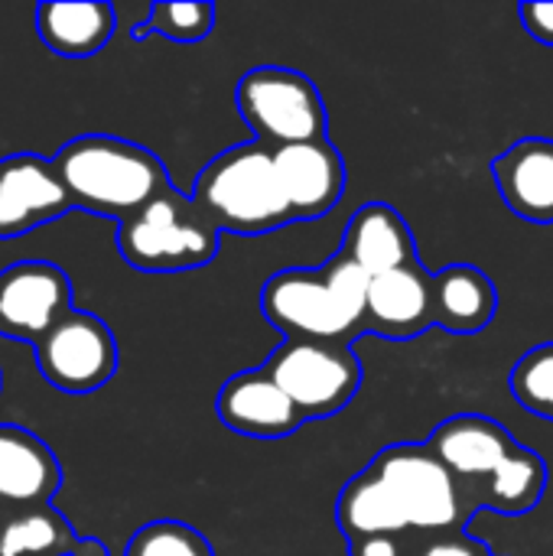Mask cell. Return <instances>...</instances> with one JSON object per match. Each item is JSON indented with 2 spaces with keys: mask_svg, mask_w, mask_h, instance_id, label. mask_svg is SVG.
Instances as JSON below:
<instances>
[{
  "mask_svg": "<svg viewBox=\"0 0 553 556\" xmlns=\"http://www.w3.org/2000/svg\"><path fill=\"white\" fill-rule=\"evenodd\" d=\"M59 485L62 469L49 443L26 427L0 424V518L52 505Z\"/></svg>",
  "mask_w": 553,
  "mask_h": 556,
  "instance_id": "13",
  "label": "cell"
},
{
  "mask_svg": "<svg viewBox=\"0 0 553 556\" xmlns=\"http://www.w3.org/2000/svg\"><path fill=\"white\" fill-rule=\"evenodd\" d=\"M124 556H215L209 538L186 521L160 518L143 525L124 547Z\"/></svg>",
  "mask_w": 553,
  "mask_h": 556,
  "instance_id": "24",
  "label": "cell"
},
{
  "mask_svg": "<svg viewBox=\"0 0 553 556\" xmlns=\"http://www.w3.org/2000/svg\"><path fill=\"white\" fill-rule=\"evenodd\" d=\"M336 525L349 538V544L368 541V538H398V534L411 531L404 508L398 505L391 489L372 469H362L339 492Z\"/></svg>",
  "mask_w": 553,
  "mask_h": 556,
  "instance_id": "20",
  "label": "cell"
},
{
  "mask_svg": "<svg viewBox=\"0 0 553 556\" xmlns=\"http://www.w3.org/2000/svg\"><path fill=\"white\" fill-rule=\"evenodd\" d=\"M368 274L336 251L319 270L287 267L261 287V313L287 339L352 342L355 329H365Z\"/></svg>",
  "mask_w": 553,
  "mask_h": 556,
  "instance_id": "2",
  "label": "cell"
},
{
  "mask_svg": "<svg viewBox=\"0 0 553 556\" xmlns=\"http://www.w3.org/2000/svg\"><path fill=\"white\" fill-rule=\"evenodd\" d=\"M499 313V290L473 264H450L433 274V326L453 336L482 332Z\"/></svg>",
  "mask_w": 553,
  "mask_h": 556,
  "instance_id": "19",
  "label": "cell"
},
{
  "mask_svg": "<svg viewBox=\"0 0 553 556\" xmlns=\"http://www.w3.org/2000/svg\"><path fill=\"white\" fill-rule=\"evenodd\" d=\"M222 231L176 186L117 225V251L143 274L199 270L218 257Z\"/></svg>",
  "mask_w": 553,
  "mask_h": 556,
  "instance_id": "4",
  "label": "cell"
},
{
  "mask_svg": "<svg viewBox=\"0 0 553 556\" xmlns=\"http://www.w3.org/2000/svg\"><path fill=\"white\" fill-rule=\"evenodd\" d=\"M189 199L218 231L248 238L277 231L293 222L287 192L277 176L274 150L261 140L228 147L209 160L199 169Z\"/></svg>",
  "mask_w": 553,
  "mask_h": 556,
  "instance_id": "3",
  "label": "cell"
},
{
  "mask_svg": "<svg viewBox=\"0 0 553 556\" xmlns=\"http://www.w3.org/2000/svg\"><path fill=\"white\" fill-rule=\"evenodd\" d=\"M75 556H108V547L98 538H81L75 547Z\"/></svg>",
  "mask_w": 553,
  "mask_h": 556,
  "instance_id": "29",
  "label": "cell"
},
{
  "mask_svg": "<svg viewBox=\"0 0 553 556\" xmlns=\"http://www.w3.org/2000/svg\"><path fill=\"white\" fill-rule=\"evenodd\" d=\"M368 469L391 489L404 508L411 531H456L466 525L460 479L427 450V443H394L381 450Z\"/></svg>",
  "mask_w": 553,
  "mask_h": 556,
  "instance_id": "7",
  "label": "cell"
},
{
  "mask_svg": "<svg viewBox=\"0 0 553 556\" xmlns=\"http://www.w3.org/2000/svg\"><path fill=\"white\" fill-rule=\"evenodd\" d=\"M215 414L228 430L254 440H280L306 424L297 404L264 368L231 375L215 397Z\"/></svg>",
  "mask_w": 553,
  "mask_h": 556,
  "instance_id": "11",
  "label": "cell"
},
{
  "mask_svg": "<svg viewBox=\"0 0 553 556\" xmlns=\"http://www.w3.org/2000/svg\"><path fill=\"white\" fill-rule=\"evenodd\" d=\"M36 368L59 394H95L117 371V342L95 313L72 309L36 345Z\"/></svg>",
  "mask_w": 553,
  "mask_h": 556,
  "instance_id": "8",
  "label": "cell"
},
{
  "mask_svg": "<svg viewBox=\"0 0 553 556\" xmlns=\"http://www.w3.org/2000/svg\"><path fill=\"white\" fill-rule=\"evenodd\" d=\"M297 404L303 420H329L362 388V365L352 342L284 339L261 365Z\"/></svg>",
  "mask_w": 553,
  "mask_h": 556,
  "instance_id": "6",
  "label": "cell"
},
{
  "mask_svg": "<svg viewBox=\"0 0 553 556\" xmlns=\"http://www.w3.org/2000/svg\"><path fill=\"white\" fill-rule=\"evenodd\" d=\"M235 104L244 124L271 150L326 140L329 114L319 88L297 68L257 65L238 78Z\"/></svg>",
  "mask_w": 553,
  "mask_h": 556,
  "instance_id": "5",
  "label": "cell"
},
{
  "mask_svg": "<svg viewBox=\"0 0 553 556\" xmlns=\"http://www.w3.org/2000/svg\"><path fill=\"white\" fill-rule=\"evenodd\" d=\"M277 176L287 192L293 222H313L329 215L345 192V163L326 140L293 143L274 150Z\"/></svg>",
  "mask_w": 553,
  "mask_h": 556,
  "instance_id": "12",
  "label": "cell"
},
{
  "mask_svg": "<svg viewBox=\"0 0 553 556\" xmlns=\"http://www.w3.org/2000/svg\"><path fill=\"white\" fill-rule=\"evenodd\" d=\"M518 16L538 42L553 46V3H521Z\"/></svg>",
  "mask_w": 553,
  "mask_h": 556,
  "instance_id": "26",
  "label": "cell"
},
{
  "mask_svg": "<svg viewBox=\"0 0 553 556\" xmlns=\"http://www.w3.org/2000/svg\"><path fill=\"white\" fill-rule=\"evenodd\" d=\"M548 489V463L528 450L518 446L515 456L489 479V489L479 498V508H495L502 515H528Z\"/></svg>",
  "mask_w": 553,
  "mask_h": 556,
  "instance_id": "22",
  "label": "cell"
},
{
  "mask_svg": "<svg viewBox=\"0 0 553 556\" xmlns=\"http://www.w3.org/2000/svg\"><path fill=\"white\" fill-rule=\"evenodd\" d=\"M430 326H433V274H427L420 261L372 277L365 332L407 342L427 332Z\"/></svg>",
  "mask_w": 553,
  "mask_h": 556,
  "instance_id": "14",
  "label": "cell"
},
{
  "mask_svg": "<svg viewBox=\"0 0 553 556\" xmlns=\"http://www.w3.org/2000/svg\"><path fill=\"white\" fill-rule=\"evenodd\" d=\"M68 212H75V202L65 192L52 156L29 150L0 156V241L23 238Z\"/></svg>",
  "mask_w": 553,
  "mask_h": 556,
  "instance_id": "10",
  "label": "cell"
},
{
  "mask_svg": "<svg viewBox=\"0 0 553 556\" xmlns=\"http://www.w3.org/2000/svg\"><path fill=\"white\" fill-rule=\"evenodd\" d=\"M52 163L75 212H91L117 225L173 189L169 173L153 150L111 134L72 137L55 150Z\"/></svg>",
  "mask_w": 553,
  "mask_h": 556,
  "instance_id": "1",
  "label": "cell"
},
{
  "mask_svg": "<svg viewBox=\"0 0 553 556\" xmlns=\"http://www.w3.org/2000/svg\"><path fill=\"white\" fill-rule=\"evenodd\" d=\"M215 29V7L202 0L186 3H153L147 10V20L130 29L134 39L147 36H166L173 42H199Z\"/></svg>",
  "mask_w": 553,
  "mask_h": 556,
  "instance_id": "23",
  "label": "cell"
},
{
  "mask_svg": "<svg viewBox=\"0 0 553 556\" xmlns=\"http://www.w3.org/2000/svg\"><path fill=\"white\" fill-rule=\"evenodd\" d=\"M424 556H489L486 544L469 541V538H447L440 544H433Z\"/></svg>",
  "mask_w": 553,
  "mask_h": 556,
  "instance_id": "27",
  "label": "cell"
},
{
  "mask_svg": "<svg viewBox=\"0 0 553 556\" xmlns=\"http://www.w3.org/2000/svg\"><path fill=\"white\" fill-rule=\"evenodd\" d=\"M505 205L535 225H553V140L525 137L489 163Z\"/></svg>",
  "mask_w": 553,
  "mask_h": 556,
  "instance_id": "15",
  "label": "cell"
},
{
  "mask_svg": "<svg viewBox=\"0 0 553 556\" xmlns=\"http://www.w3.org/2000/svg\"><path fill=\"white\" fill-rule=\"evenodd\" d=\"M427 450L456 479H492L515 456L518 443L502 424L482 414H456L430 433Z\"/></svg>",
  "mask_w": 553,
  "mask_h": 556,
  "instance_id": "16",
  "label": "cell"
},
{
  "mask_svg": "<svg viewBox=\"0 0 553 556\" xmlns=\"http://www.w3.org/2000/svg\"><path fill=\"white\" fill-rule=\"evenodd\" d=\"M78 534L52 508H23L0 518V556H75Z\"/></svg>",
  "mask_w": 553,
  "mask_h": 556,
  "instance_id": "21",
  "label": "cell"
},
{
  "mask_svg": "<svg viewBox=\"0 0 553 556\" xmlns=\"http://www.w3.org/2000/svg\"><path fill=\"white\" fill-rule=\"evenodd\" d=\"M36 36L59 59H91L114 36L117 13L104 0H78V3H39Z\"/></svg>",
  "mask_w": 553,
  "mask_h": 556,
  "instance_id": "18",
  "label": "cell"
},
{
  "mask_svg": "<svg viewBox=\"0 0 553 556\" xmlns=\"http://www.w3.org/2000/svg\"><path fill=\"white\" fill-rule=\"evenodd\" d=\"M349 556H401V551L394 538H368V541L349 544Z\"/></svg>",
  "mask_w": 553,
  "mask_h": 556,
  "instance_id": "28",
  "label": "cell"
},
{
  "mask_svg": "<svg viewBox=\"0 0 553 556\" xmlns=\"http://www.w3.org/2000/svg\"><path fill=\"white\" fill-rule=\"evenodd\" d=\"M72 280L52 261H16L0 270V336L36 345L72 313Z\"/></svg>",
  "mask_w": 553,
  "mask_h": 556,
  "instance_id": "9",
  "label": "cell"
},
{
  "mask_svg": "<svg viewBox=\"0 0 553 556\" xmlns=\"http://www.w3.org/2000/svg\"><path fill=\"white\" fill-rule=\"evenodd\" d=\"M339 251H345L368 274V280L417 261L414 235H411L404 215L388 202L362 205L349 218Z\"/></svg>",
  "mask_w": 553,
  "mask_h": 556,
  "instance_id": "17",
  "label": "cell"
},
{
  "mask_svg": "<svg viewBox=\"0 0 553 556\" xmlns=\"http://www.w3.org/2000/svg\"><path fill=\"white\" fill-rule=\"evenodd\" d=\"M508 388L525 410L553 420V342L538 345L518 358L508 375Z\"/></svg>",
  "mask_w": 553,
  "mask_h": 556,
  "instance_id": "25",
  "label": "cell"
}]
</instances>
